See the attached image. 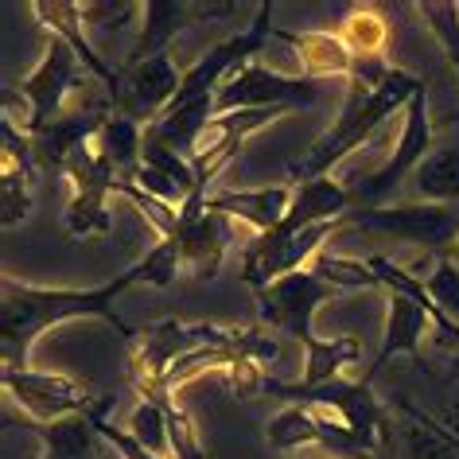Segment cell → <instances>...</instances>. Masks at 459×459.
Masks as SVG:
<instances>
[{"instance_id":"1","label":"cell","mask_w":459,"mask_h":459,"mask_svg":"<svg viewBox=\"0 0 459 459\" xmlns=\"http://www.w3.org/2000/svg\"><path fill=\"white\" fill-rule=\"evenodd\" d=\"M141 284V273L125 269L94 289H39V284L4 277L0 281V354H4V370H28L31 347L43 331L71 324V319H106L125 335V342L136 339V331L117 316V296Z\"/></svg>"},{"instance_id":"2","label":"cell","mask_w":459,"mask_h":459,"mask_svg":"<svg viewBox=\"0 0 459 459\" xmlns=\"http://www.w3.org/2000/svg\"><path fill=\"white\" fill-rule=\"evenodd\" d=\"M424 90V82L417 74L401 71V66H389L385 78L377 82H362V78H351L347 82V98H342V109L335 125L319 136V141L307 148L300 160L289 164V179L292 183H307V179H327L331 168L342 164L354 148H362L370 136L382 129V125L394 117V113H405L409 101Z\"/></svg>"},{"instance_id":"3","label":"cell","mask_w":459,"mask_h":459,"mask_svg":"<svg viewBox=\"0 0 459 459\" xmlns=\"http://www.w3.org/2000/svg\"><path fill=\"white\" fill-rule=\"evenodd\" d=\"M342 226H359L405 246H420L436 257H452L459 246V206L440 203H394V206H354Z\"/></svg>"},{"instance_id":"4","label":"cell","mask_w":459,"mask_h":459,"mask_svg":"<svg viewBox=\"0 0 459 459\" xmlns=\"http://www.w3.org/2000/svg\"><path fill=\"white\" fill-rule=\"evenodd\" d=\"M269 397H281L289 405H324L331 412H339L342 424L362 436L366 447L377 455L389 444V417L385 409L377 405V397L370 394V382H347V377H335L327 385H300V382H265Z\"/></svg>"},{"instance_id":"5","label":"cell","mask_w":459,"mask_h":459,"mask_svg":"<svg viewBox=\"0 0 459 459\" xmlns=\"http://www.w3.org/2000/svg\"><path fill=\"white\" fill-rule=\"evenodd\" d=\"M324 101L319 82L304 74H281L265 63H246L218 86L214 94V117L238 109H312Z\"/></svg>"},{"instance_id":"6","label":"cell","mask_w":459,"mask_h":459,"mask_svg":"<svg viewBox=\"0 0 459 459\" xmlns=\"http://www.w3.org/2000/svg\"><path fill=\"white\" fill-rule=\"evenodd\" d=\"M90 82V71L82 66V59L74 55V48L59 36H51V43L43 48V59L36 63L24 82H20V98L28 106V136H39L48 125H55L63 117L66 98L78 94Z\"/></svg>"},{"instance_id":"7","label":"cell","mask_w":459,"mask_h":459,"mask_svg":"<svg viewBox=\"0 0 459 459\" xmlns=\"http://www.w3.org/2000/svg\"><path fill=\"white\" fill-rule=\"evenodd\" d=\"M98 141V136H94ZM90 141L82 152H74L66 160L63 176L71 179L74 199L66 206V234L71 238H101L113 230V214H109V195L121 191V176L113 171V164L98 152V144Z\"/></svg>"},{"instance_id":"8","label":"cell","mask_w":459,"mask_h":459,"mask_svg":"<svg viewBox=\"0 0 459 459\" xmlns=\"http://www.w3.org/2000/svg\"><path fill=\"white\" fill-rule=\"evenodd\" d=\"M335 296H339V289H331V284L324 277H316L312 269H300V273H289V277L265 284V289H257L254 300H257L261 324L292 335L300 347H312L319 339L312 319L319 312V304L335 300Z\"/></svg>"},{"instance_id":"9","label":"cell","mask_w":459,"mask_h":459,"mask_svg":"<svg viewBox=\"0 0 459 459\" xmlns=\"http://www.w3.org/2000/svg\"><path fill=\"white\" fill-rule=\"evenodd\" d=\"M4 394L13 405H20L28 420H39V424L98 412L109 401V397L90 394L74 377L51 374V370H4Z\"/></svg>"},{"instance_id":"10","label":"cell","mask_w":459,"mask_h":459,"mask_svg":"<svg viewBox=\"0 0 459 459\" xmlns=\"http://www.w3.org/2000/svg\"><path fill=\"white\" fill-rule=\"evenodd\" d=\"M342 222H319L307 226L300 234H284V230H269V234H257L254 242L246 246L242 257V281L249 289H265V284L289 277V273H300L312 265V257L319 249H327L324 242L331 234H339Z\"/></svg>"},{"instance_id":"11","label":"cell","mask_w":459,"mask_h":459,"mask_svg":"<svg viewBox=\"0 0 459 459\" xmlns=\"http://www.w3.org/2000/svg\"><path fill=\"white\" fill-rule=\"evenodd\" d=\"M429 144H432V117H429V94L420 90V94L409 101V109H405V125H401L394 156H389L377 171L362 176L351 187L354 206H385V199L397 191V183L405 179L409 171H417L424 164Z\"/></svg>"},{"instance_id":"12","label":"cell","mask_w":459,"mask_h":459,"mask_svg":"<svg viewBox=\"0 0 459 459\" xmlns=\"http://www.w3.org/2000/svg\"><path fill=\"white\" fill-rule=\"evenodd\" d=\"M265 436L281 452H292V447H324V452H335L347 459L374 455L362 436H354L347 424H342L339 412H331L324 405H284L277 417L269 420Z\"/></svg>"},{"instance_id":"13","label":"cell","mask_w":459,"mask_h":459,"mask_svg":"<svg viewBox=\"0 0 459 459\" xmlns=\"http://www.w3.org/2000/svg\"><path fill=\"white\" fill-rule=\"evenodd\" d=\"M183 86V74L176 71L171 55H156V59L133 63L121 71V94H117V113L136 125H156L164 109L176 101Z\"/></svg>"},{"instance_id":"14","label":"cell","mask_w":459,"mask_h":459,"mask_svg":"<svg viewBox=\"0 0 459 459\" xmlns=\"http://www.w3.org/2000/svg\"><path fill=\"white\" fill-rule=\"evenodd\" d=\"M0 222L4 230L20 226L31 214V183H36V152H31V136L13 125L8 117H0Z\"/></svg>"},{"instance_id":"15","label":"cell","mask_w":459,"mask_h":459,"mask_svg":"<svg viewBox=\"0 0 459 459\" xmlns=\"http://www.w3.org/2000/svg\"><path fill=\"white\" fill-rule=\"evenodd\" d=\"M31 13L39 16V24L48 28L51 36H59V39L71 43L74 55L82 59V66L98 78L101 86H106V94L113 98V106H117V94H121V71H113V66L94 51V43L86 39L82 4H78V0H31Z\"/></svg>"},{"instance_id":"16","label":"cell","mask_w":459,"mask_h":459,"mask_svg":"<svg viewBox=\"0 0 459 459\" xmlns=\"http://www.w3.org/2000/svg\"><path fill=\"white\" fill-rule=\"evenodd\" d=\"M292 195H296L292 183H273V187H249V191H218L206 199V211L226 214L230 222L238 218V222L254 226L257 234H269V230H277L289 218Z\"/></svg>"},{"instance_id":"17","label":"cell","mask_w":459,"mask_h":459,"mask_svg":"<svg viewBox=\"0 0 459 459\" xmlns=\"http://www.w3.org/2000/svg\"><path fill=\"white\" fill-rule=\"evenodd\" d=\"M424 331H436L429 307H420V304L412 300V296H405V292H389L382 351H377V359L370 362V370H366L362 382H374V377L385 370V362L394 359V354H409V359H420Z\"/></svg>"},{"instance_id":"18","label":"cell","mask_w":459,"mask_h":459,"mask_svg":"<svg viewBox=\"0 0 459 459\" xmlns=\"http://www.w3.org/2000/svg\"><path fill=\"white\" fill-rule=\"evenodd\" d=\"M277 39H284L300 59V74L312 82H327V78H347L354 74L359 55L347 48V39L339 31H273Z\"/></svg>"},{"instance_id":"19","label":"cell","mask_w":459,"mask_h":459,"mask_svg":"<svg viewBox=\"0 0 459 459\" xmlns=\"http://www.w3.org/2000/svg\"><path fill=\"white\" fill-rule=\"evenodd\" d=\"M109 117L101 109H82V113H66L55 125H48L39 136H31V152H36V164L39 168H51V171H63L66 160L74 152H82V148L94 141L101 133V125Z\"/></svg>"},{"instance_id":"20","label":"cell","mask_w":459,"mask_h":459,"mask_svg":"<svg viewBox=\"0 0 459 459\" xmlns=\"http://www.w3.org/2000/svg\"><path fill=\"white\" fill-rule=\"evenodd\" d=\"M106 412H109V401L98 412H82V417H66V420H55V424H39V420L20 417L16 429L36 432L43 440V447H48V459H94L98 447L106 444L98 432V420L106 417Z\"/></svg>"},{"instance_id":"21","label":"cell","mask_w":459,"mask_h":459,"mask_svg":"<svg viewBox=\"0 0 459 459\" xmlns=\"http://www.w3.org/2000/svg\"><path fill=\"white\" fill-rule=\"evenodd\" d=\"M187 24H195V4L191 0H148L144 20H141V39H136V48L129 51L125 66L156 59V55H168L171 39H176Z\"/></svg>"},{"instance_id":"22","label":"cell","mask_w":459,"mask_h":459,"mask_svg":"<svg viewBox=\"0 0 459 459\" xmlns=\"http://www.w3.org/2000/svg\"><path fill=\"white\" fill-rule=\"evenodd\" d=\"M94 144H98V152L113 164V171L121 176V183L136 179L141 160H144V125H136L129 117H121V113H113V117L101 125Z\"/></svg>"},{"instance_id":"23","label":"cell","mask_w":459,"mask_h":459,"mask_svg":"<svg viewBox=\"0 0 459 459\" xmlns=\"http://www.w3.org/2000/svg\"><path fill=\"white\" fill-rule=\"evenodd\" d=\"M412 191L420 195V203H459V144L424 156V164L412 171Z\"/></svg>"},{"instance_id":"24","label":"cell","mask_w":459,"mask_h":459,"mask_svg":"<svg viewBox=\"0 0 459 459\" xmlns=\"http://www.w3.org/2000/svg\"><path fill=\"white\" fill-rule=\"evenodd\" d=\"M362 359V347L359 339L351 335H339V339H316L312 347H304V377L300 385H327L342 377L351 362Z\"/></svg>"},{"instance_id":"25","label":"cell","mask_w":459,"mask_h":459,"mask_svg":"<svg viewBox=\"0 0 459 459\" xmlns=\"http://www.w3.org/2000/svg\"><path fill=\"white\" fill-rule=\"evenodd\" d=\"M307 269H312L316 277H324L331 289H339V292L377 289V277H374V269L366 265V257H342V254H331V249H319Z\"/></svg>"},{"instance_id":"26","label":"cell","mask_w":459,"mask_h":459,"mask_svg":"<svg viewBox=\"0 0 459 459\" xmlns=\"http://www.w3.org/2000/svg\"><path fill=\"white\" fill-rule=\"evenodd\" d=\"M339 36L347 39V48L359 55V59H382V51L389 43V24L374 8H354L347 16V28H342Z\"/></svg>"},{"instance_id":"27","label":"cell","mask_w":459,"mask_h":459,"mask_svg":"<svg viewBox=\"0 0 459 459\" xmlns=\"http://www.w3.org/2000/svg\"><path fill=\"white\" fill-rule=\"evenodd\" d=\"M133 436L141 447H148L152 455L164 459L171 452V436H168V417H164V409L152 405V401H141V405L133 409V417H129V429H125Z\"/></svg>"},{"instance_id":"28","label":"cell","mask_w":459,"mask_h":459,"mask_svg":"<svg viewBox=\"0 0 459 459\" xmlns=\"http://www.w3.org/2000/svg\"><path fill=\"white\" fill-rule=\"evenodd\" d=\"M417 13L424 16V24L432 28V36L440 39V48L447 51L455 74H459V4H447V0H424L417 4Z\"/></svg>"},{"instance_id":"29","label":"cell","mask_w":459,"mask_h":459,"mask_svg":"<svg viewBox=\"0 0 459 459\" xmlns=\"http://www.w3.org/2000/svg\"><path fill=\"white\" fill-rule=\"evenodd\" d=\"M420 281H424V289H429L432 304L459 327V265L455 261L452 257H436L429 277H420Z\"/></svg>"},{"instance_id":"30","label":"cell","mask_w":459,"mask_h":459,"mask_svg":"<svg viewBox=\"0 0 459 459\" xmlns=\"http://www.w3.org/2000/svg\"><path fill=\"white\" fill-rule=\"evenodd\" d=\"M136 16H144V4L136 0H82V24L101 31H121Z\"/></svg>"},{"instance_id":"31","label":"cell","mask_w":459,"mask_h":459,"mask_svg":"<svg viewBox=\"0 0 459 459\" xmlns=\"http://www.w3.org/2000/svg\"><path fill=\"white\" fill-rule=\"evenodd\" d=\"M98 432H101V440H106V444L113 447V452L121 455V459H160V455L148 452V447L136 444V440H133V436L125 432V429H117V424H109L106 417L98 420Z\"/></svg>"},{"instance_id":"32","label":"cell","mask_w":459,"mask_h":459,"mask_svg":"<svg viewBox=\"0 0 459 459\" xmlns=\"http://www.w3.org/2000/svg\"><path fill=\"white\" fill-rule=\"evenodd\" d=\"M238 4H195V20H218V16H234Z\"/></svg>"},{"instance_id":"33","label":"cell","mask_w":459,"mask_h":459,"mask_svg":"<svg viewBox=\"0 0 459 459\" xmlns=\"http://www.w3.org/2000/svg\"><path fill=\"white\" fill-rule=\"evenodd\" d=\"M455 362H459V351H455Z\"/></svg>"},{"instance_id":"34","label":"cell","mask_w":459,"mask_h":459,"mask_svg":"<svg viewBox=\"0 0 459 459\" xmlns=\"http://www.w3.org/2000/svg\"><path fill=\"white\" fill-rule=\"evenodd\" d=\"M43 459H48V455H43Z\"/></svg>"}]
</instances>
